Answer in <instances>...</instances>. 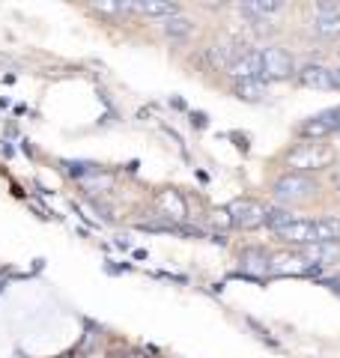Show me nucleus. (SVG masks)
<instances>
[{
  "instance_id": "f257e3e1",
  "label": "nucleus",
  "mask_w": 340,
  "mask_h": 358,
  "mask_svg": "<svg viewBox=\"0 0 340 358\" xmlns=\"http://www.w3.org/2000/svg\"><path fill=\"white\" fill-rule=\"evenodd\" d=\"M334 159V152L325 143H299L296 150H290L287 164L292 167V173H311V171H323Z\"/></svg>"
},
{
  "instance_id": "f03ea898",
  "label": "nucleus",
  "mask_w": 340,
  "mask_h": 358,
  "mask_svg": "<svg viewBox=\"0 0 340 358\" xmlns=\"http://www.w3.org/2000/svg\"><path fill=\"white\" fill-rule=\"evenodd\" d=\"M311 194H316V182L308 173H283L275 182V197L281 203H299V200H308Z\"/></svg>"
},
{
  "instance_id": "7ed1b4c3",
  "label": "nucleus",
  "mask_w": 340,
  "mask_h": 358,
  "mask_svg": "<svg viewBox=\"0 0 340 358\" xmlns=\"http://www.w3.org/2000/svg\"><path fill=\"white\" fill-rule=\"evenodd\" d=\"M299 134L308 143H320L328 134H340V105L337 108H328V110H320L316 117L304 120L299 126Z\"/></svg>"
},
{
  "instance_id": "20e7f679",
  "label": "nucleus",
  "mask_w": 340,
  "mask_h": 358,
  "mask_svg": "<svg viewBox=\"0 0 340 358\" xmlns=\"http://www.w3.org/2000/svg\"><path fill=\"white\" fill-rule=\"evenodd\" d=\"M227 212H230L233 227H239V230H257V227H263L266 215H269V209L263 203H257V200H251V197L233 200V203L227 206Z\"/></svg>"
},
{
  "instance_id": "39448f33",
  "label": "nucleus",
  "mask_w": 340,
  "mask_h": 358,
  "mask_svg": "<svg viewBox=\"0 0 340 358\" xmlns=\"http://www.w3.org/2000/svg\"><path fill=\"white\" fill-rule=\"evenodd\" d=\"M292 75H299V69L290 51L278 48V45L263 48V81H290Z\"/></svg>"
},
{
  "instance_id": "423d86ee",
  "label": "nucleus",
  "mask_w": 340,
  "mask_h": 358,
  "mask_svg": "<svg viewBox=\"0 0 340 358\" xmlns=\"http://www.w3.org/2000/svg\"><path fill=\"white\" fill-rule=\"evenodd\" d=\"M227 72H230L236 81H263V51L245 48Z\"/></svg>"
},
{
  "instance_id": "0eeeda50",
  "label": "nucleus",
  "mask_w": 340,
  "mask_h": 358,
  "mask_svg": "<svg viewBox=\"0 0 340 358\" xmlns=\"http://www.w3.org/2000/svg\"><path fill=\"white\" fill-rule=\"evenodd\" d=\"M313 30H316V36H323V39H337L340 36V6L323 0L313 15Z\"/></svg>"
},
{
  "instance_id": "6e6552de",
  "label": "nucleus",
  "mask_w": 340,
  "mask_h": 358,
  "mask_svg": "<svg viewBox=\"0 0 340 358\" xmlns=\"http://www.w3.org/2000/svg\"><path fill=\"white\" fill-rule=\"evenodd\" d=\"M271 275H316V266L304 260L302 251H290L271 257Z\"/></svg>"
},
{
  "instance_id": "1a4fd4ad",
  "label": "nucleus",
  "mask_w": 340,
  "mask_h": 358,
  "mask_svg": "<svg viewBox=\"0 0 340 358\" xmlns=\"http://www.w3.org/2000/svg\"><path fill=\"white\" fill-rule=\"evenodd\" d=\"M275 236L281 242L292 245V248H304V245H313L316 242V236H313V221H308V218H296L292 224H287V227L275 230Z\"/></svg>"
},
{
  "instance_id": "9d476101",
  "label": "nucleus",
  "mask_w": 340,
  "mask_h": 358,
  "mask_svg": "<svg viewBox=\"0 0 340 358\" xmlns=\"http://www.w3.org/2000/svg\"><path fill=\"white\" fill-rule=\"evenodd\" d=\"M299 84L308 90H337L334 87V69H328L323 63H308L299 69Z\"/></svg>"
},
{
  "instance_id": "9b49d317",
  "label": "nucleus",
  "mask_w": 340,
  "mask_h": 358,
  "mask_svg": "<svg viewBox=\"0 0 340 358\" xmlns=\"http://www.w3.org/2000/svg\"><path fill=\"white\" fill-rule=\"evenodd\" d=\"M239 266H242V272L245 275H271V257L263 251V248H245L239 254Z\"/></svg>"
},
{
  "instance_id": "f8f14e48",
  "label": "nucleus",
  "mask_w": 340,
  "mask_h": 358,
  "mask_svg": "<svg viewBox=\"0 0 340 358\" xmlns=\"http://www.w3.org/2000/svg\"><path fill=\"white\" fill-rule=\"evenodd\" d=\"M158 209H162V215L173 218V221H183L188 215V203L185 197L173 192V188H164V192H158Z\"/></svg>"
},
{
  "instance_id": "ddd939ff",
  "label": "nucleus",
  "mask_w": 340,
  "mask_h": 358,
  "mask_svg": "<svg viewBox=\"0 0 340 358\" xmlns=\"http://www.w3.org/2000/svg\"><path fill=\"white\" fill-rule=\"evenodd\" d=\"M302 257L308 263H313L316 268H323V266H332L337 257H340V245H304L302 248Z\"/></svg>"
},
{
  "instance_id": "4468645a",
  "label": "nucleus",
  "mask_w": 340,
  "mask_h": 358,
  "mask_svg": "<svg viewBox=\"0 0 340 358\" xmlns=\"http://www.w3.org/2000/svg\"><path fill=\"white\" fill-rule=\"evenodd\" d=\"M313 236L320 245H340V218H334V215L316 218L313 221Z\"/></svg>"
},
{
  "instance_id": "2eb2a0df",
  "label": "nucleus",
  "mask_w": 340,
  "mask_h": 358,
  "mask_svg": "<svg viewBox=\"0 0 340 358\" xmlns=\"http://www.w3.org/2000/svg\"><path fill=\"white\" fill-rule=\"evenodd\" d=\"M245 51V45H233V42H221V45H212L209 48V63L218 66V69H230L236 63V57Z\"/></svg>"
},
{
  "instance_id": "dca6fc26",
  "label": "nucleus",
  "mask_w": 340,
  "mask_h": 358,
  "mask_svg": "<svg viewBox=\"0 0 340 358\" xmlns=\"http://www.w3.org/2000/svg\"><path fill=\"white\" fill-rule=\"evenodd\" d=\"M129 13L153 15V18H173L179 15V6L167 3V0H146V3H129Z\"/></svg>"
},
{
  "instance_id": "f3484780",
  "label": "nucleus",
  "mask_w": 340,
  "mask_h": 358,
  "mask_svg": "<svg viewBox=\"0 0 340 358\" xmlns=\"http://www.w3.org/2000/svg\"><path fill=\"white\" fill-rule=\"evenodd\" d=\"M233 93H236V99H242V102H263L269 96V90H266V81H236Z\"/></svg>"
},
{
  "instance_id": "a211bd4d",
  "label": "nucleus",
  "mask_w": 340,
  "mask_h": 358,
  "mask_svg": "<svg viewBox=\"0 0 340 358\" xmlns=\"http://www.w3.org/2000/svg\"><path fill=\"white\" fill-rule=\"evenodd\" d=\"M242 15H251V18H266L271 13H281L283 3L281 0H248V3L239 6Z\"/></svg>"
},
{
  "instance_id": "6ab92c4d",
  "label": "nucleus",
  "mask_w": 340,
  "mask_h": 358,
  "mask_svg": "<svg viewBox=\"0 0 340 358\" xmlns=\"http://www.w3.org/2000/svg\"><path fill=\"white\" fill-rule=\"evenodd\" d=\"M191 30H194V21H188L185 15H173L164 21V33L170 39H185Z\"/></svg>"
},
{
  "instance_id": "aec40b11",
  "label": "nucleus",
  "mask_w": 340,
  "mask_h": 358,
  "mask_svg": "<svg viewBox=\"0 0 340 358\" xmlns=\"http://www.w3.org/2000/svg\"><path fill=\"white\" fill-rule=\"evenodd\" d=\"M296 221V215H292L290 209H269V215H266V227H271V233L281 230V227H287V224Z\"/></svg>"
},
{
  "instance_id": "412c9836",
  "label": "nucleus",
  "mask_w": 340,
  "mask_h": 358,
  "mask_svg": "<svg viewBox=\"0 0 340 358\" xmlns=\"http://www.w3.org/2000/svg\"><path fill=\"white\" fill-rule=\"evenodd\" d=\"M108 358H153V355L146 352V350H126L122 355H120V352H111Z\"/></svg>"
},
{
  "instance_id": "4be33fe9",
  "label": "nucleus",
  "mask_w": 340,
  "mask_h": 358,
  "mask_svg": "<svg viewBox=\"0 0 340 358\" xmlns=\"http://www.w3.org/2000/svg\"><path fill=\"white\" fill-rule=\"evenodd\" d=\"M325 284H328V287H332V289H334V293L340 296V275H337V278H332V281H325Z\"/></svg>"
},
{
  "instance_id": "5701e85b",
  "label": "nucleus",
  "mask_w": 340,
  "mask_h": 358,
  "mask_svg": "<svg viewBox=\"0 0 340 358\" xmlns=\"http://www.w3.org/2000/svg\"><path fill=\"white\" fill-rule=\"evenodd\" d=\"M334 87L340 90V69H334Z\"/></svg>"
},
{
  "instance_id": "b1692460",
  "label": "nucleus",
  "mask_w": 340,
  "mask_h": 358,
  "mask_svg": "<svg viewBox=\"0 0 340 358\" xmlns=\"http://www.w3.org/2000/svg\"><path fill=\"white\" fill-rule=\"evenodd\" d=\"M3 287H6V281H3V278H0V293H3Z\"/></svg>"
}]
</instances>
